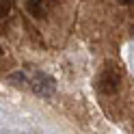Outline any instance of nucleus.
Wrapping results in <instances>:
<instances>
[{"instance_id":"nucleus-1","label":"nucleus","mask_w":134,"mask_h":134,"mask_svg":"<svg viewBox=\"0 0 134 134\" xmlns=\"http://www.w3.org/2000/svg\"><path fill=\"white\" fill-rule=\"evenodd\" d=\"M121 80H123L121 67L115 65V63H108L104 67L102 76H99V89H102L104 93H115V91L121 87Z\"/></svg>"},{"instance_id":"nucleus-3","label":"nucleus","mask_w":134,"mask_h":134,"mask_svg":"<svg viewBox=\"0 0 134 134\" xmlns=\"http://www.w3.org/2000/svg\"><path fill=\"white\" fill-rule=\"evenodd\" d=\"M26 9L32 18H46L48 15V4L46 0H26Z\"/></svg>"},{"instance_id":"nucleus-4","label":"nucleus","mask_w":134,"mask_h":134,"mask_svg":"<svg viewBox=\"0 0 134 134\" xmlns=\"http://www.w3.org/2000/svg\"><path fill=\"white\" fill-rule=\"evenodd\" d=\"M9 11H11V0H2V2H0V15H2V18H7V15H9Z\"/></svg>"},{"instance_id":"nucleus-2","label":"nucleus","mask_w":134,"mask_h":134,"mask_svg":"<svg viewBox=\"0 0 134 134\" xmlns=\"http://www.w3.org/2000/svg\"><path fill=\"white\" fill-rule=\"evenodd\" d=\"M32 89H35V93L43 95V97H52L54 91H56V82L52 80V76H48L43 71H37L35 76H32Z\"/></svg>"},{"instance_id":"nucleus-5","label":"nucleus","mask_w":134,"mask_h":134,"mask_svg":"<svg viewBox=\"0 0 134 134\" xmlns=\"http://www.w3.org/2000/svg\"><path fill=\"white\" fill-rule=\"evenodd\" d=\"M117 2H119V4H132L134 0H117Z\"/></svg>"}]
</instances>
